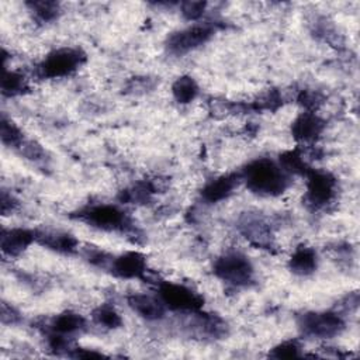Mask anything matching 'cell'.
Returning a JSON list of instances; mask_svg holds the SVG:
<instances>
[{
    "mask_svg": "<svg viewBox=\"0 0 360 360\" xmlns=\"http://www.w3.org/2000/svg\"><path fill=\"white\" fill-rule=\"evenodd\" d=\"M86 62V55L79 48H59L49 52L38 65L42 77L58 79L72 75Z\"/></svg>",
    "mask_w": 360,
    "mask_h": 360,
    "instance_id": "2",
    "label": "cell"
},
{
    "mask_svg": "<svg viewBox=\"0 0 360 360\" xmlns=\"http://www.w3.org/2000/svg\"><path fill=\"white\" fill-rule=\"evenodd\" d=\"M1 250L7 256H18L34 240H37V232L27 228L3 229L0 236Z\"/></svg>",
    "mask_w": 360,
    "mask_h": 360,
    "instance_id": "10",
    "label": "cell"
},
{
    "mask_svg": "<svg viewBox=\"0 0 360 360\" xmlns=\"http://www.w3.org/2000/svg\"><path fill=\"white\" fill-rule=\"evenodd\" d=\"M240 232L257 246L270 245L271 233L269 225L259 217H246L240 221Z\"/></svg>",
    "mask_w": 360,
    "mask_h": 360,
    "instance_id": "14",
    "label": "cell"
},
{
    "mask_svg": "<svg viewBox=\"0 0 360 360\" xmlns=\"http://www.w3.org/2000/svg\"><path fill=\"white\" fill-rule=\"evenodd\" d=\"M37 240L48 249L59 253H73L77 248V240L68 232H45L37 233Z\"/></svg>",
    "mask_w": 360,
    "mask_h": 360,
    "instance_id": "15",
    "label": "cell"
},
{
    "mask_svg": "<svg viewBox=\"0 0 360 360\" xmlns=\"http://www.w3.org/2000/svg\"><path fill=\"white\" fill-rule=\"evenodd\" d=\"M214 32L215 28L208 22L194 24L170 34L166 39V48L173 55H184L210 41Z\"/></svg>",
    "mask_w": 360,
    "mask_h": 360,
    "instance_id": "4",
    "label": "cell"
},
{
    "mask_svg": "<svg viewBox=\"0 0 360 360\" xmlns=\"http://www.w3.org/2000/svg\"><path fill=\"white\" fill-rule=\"evenodd\" d=\"M79 218L103 231H124L129 225L127 214L111 204L90 205L79 214Z\"/></svg>",
    "mask_w": 360,
    "mask_h": 360,
    "instance_id": "5",
    "label": "cell"
},
{
    "mask_svg": "<svg viewBox=\"0 0 360 360\" xmlns=\"http://www.w3.org/2000/svg\"><path fill=\"white\" fill-rule=\"evenodd\" d=\"M76 353L73 354L75 357H82V359H90V357H101L103 354L94 350H87V349H75Z\"/></svg>",
    "mask_w": 360,
    "mask_h": 360,
    "instance_id": "29",
    "label": "cell"
},
{
    "mask_svg": "<svg viewBox=\"0 0 360 360\" xmlns=\"http://www.w3.org/2000/svg\"><path fill=\"white\" fill-rule=\"evenodd\" d=\"M214 274L235 287L248 285L253 278V266L243 253L240 252H229L218 257L212 267Z\"/></svg>",
    "mask_w": 360,
    "mask_h": 360,
    "instance_id": "3",
    "label": "cell"
},
{
    "mask_svg": "<svg viewBox=\"0 0 360 360\" xmlns=\"http://www.w3.org/2000/svg\"><path fill=\"white\" fill-rule=\"evenodd\" d=\"M159 298L165 304V307L173 309V311H187V312H197L202 307V297L193 291L191 288L183 285V284H176V283H169L163 281L159 285Z\"/></svg>",
    "mask_w": 360,
    "mask_h": 360,
    "instance_id": "7",
    "label": "cell"
},
{
    "mask_svg": "<svg viewBox=\"0 0 360 360\" xmlns=\"http://www.w3.org/2000/svg\"><path fill=\"white\" fill-rule=\"evenodd\" d=\"M246 187L259 195L276 197L290 187V174L274 160L259 158L248 163L239 172Z\"/></svg>",
    "mask_w": 360,
    "mask_h": 360,
    "instance_id": "1",
    "label": "cell"
},
{
    "mask_svg": "<svg viewBox=\"0 0 360 360\" xmlns=\"http://www.w3.org/2000/svg\"><path fill=\"white\" fill-rule=\"evenodd\" d=\"M27 90V80L24 75L14 70H3L1 75V93L3 96L13 97L24 93Z\"/></svg>",
    "mask_w": 360,
    "mask_h": 360,
    "instance_id": "19",
    "label": "cell"
},
{
    "mask_svg": "<svg viewBox=\"0 0 360 360\" xmlns=\"http://www.w3.org/2000/svg\"><path fill=\"white\" fill-rule=\"evenodd\" d=\"M318 264V257L314 249L307 246H300L294 250L290 257V270L298 276H308L315 271Z\"/></svg>",
    "mask_w": 360,
    "mask_h": 360,
    "instance_id": "16",
    "label": "cell"
},
{
    "mask_svg": "<svg viewBox=\"0 0 360 360\" xmlns=\"http://www.w3.org/2000/svg\"><path fill=\"white\" fill-rule=\"evenodd\" d=\"M307 194L305 200L315 208H321L330 202L336 194V179L322 170L309 169L307 172Z\"/></svg>",
    "mask_w": 360,
    "mask_h": 360,
    "instance_id": "8",
    "label": "cell"
},
{
    "mask_svg": "<svg viewBox=\"0 0 360 360\" xmlns=\"http://www.w3.org/2000/svg\"><path fill=\"white\" fill-rule=\"evenodd\" d=\"M300 345L297 340H285L271 349L269 356L276 359H290L300 356Z\"/></svg>",
    "mask_w": 360,
    "mask_h": 360,
    "instance_id": "24",
    "label": "cell"
},
{
    "mask_svg": "<svg viewBox=\"0 0 360 360\" xmlns=\"http://www.w3.org/2000/svg\"><path fill=\"white\" fill-rule=\"evenodd\" d=\"M240 181L239 173L232 174H224L219 177H215L210 180L201 190V197L207 202H219L225 198H228L233 190L238 187Z\"/></svg>",
    "mask_w": 360,
    "mask_h": 360,
    "instance_id": "11",
    "label": "cell"
},
{
    "mask_svg": "<svg viewBox=\"0 0 360 360\" xmlns=\"http://www.w3.org/2000/svg\"><path fill=\"white\" fill-rule=\"evenodd\" d=\"M1 319L4 323H14L18 321V312L13 307H7L6 302L1 305Z\"/></svg>",
    "mask_w": 360,
    "mask_h": 360,
    "instance_id": "27",
    "label": "cell"
},
{
    "mask_svg": "<svg viewBox=\"0 0 360 360\" xmlns=\"http://www.w3.org/2000/svg\"><path fill=\"white\" fill-rule=\"evenodd\" d=\"M280 166L290 174H307L309 167L307 166L302 155L300 150H287L283 155H280Z\"/></svg>",
    "mask_w": 360,
    "mask_h": 360,
    "instance_id": "22",
    "label": "cell"
},
{
    "mask_svg": "<svg viewBox=\"0 0 360 360\" xmlns=\"http://www.w3.org/2000/svg\"><path fill=\"white\" fill-rule=\"evenodd\" d=\"M93 318L98 325H103L104 328H108V329L120 328L121 323H122V319H121L120 314L110 305L98 307L93 312Z\"/></svg>",
    "mask_w": 360,
    "mask_h": 360,
    "instance_id": "23",
    "label": "cell"
},
{
    "mask_svg": "<svg viewBox=\"0 0 360 360\" xmlns=\"http://www.w3.org/2000/svg\"><path fill=\"white\" fill-rule=\"evenodd\" d=\"M172 93L177 103H191L198 94V86L191 76H180L172 86Z\"/></svg>",
    "mask_w": 360,
    "mask_h": 360,
    "instance_id": "18",
    "label": "cell"
},
{
    "mask_svg": "<svg viewBox=\"0 0 360 360\" xmlns=\"http://www.w3.org/2000/svg\"><path fill=\"white\" fill-rule=\"evenodd\" d=\"M17 207V200L8 194L6 190L1 191V202H0V208H1V214L7 215L8 212L14 211V208Z\"/></svg>",
    "mask_w": 360,
    "mask_h": 360,
    "instance_id": "26",
    "label": "cell"
},
{
    "mask_svg": "<svg viewBox=\"0 0 360 360\" xmlns=\"http://www.w3.org/2000/svg\"><path fill=\"white\" fill-rule=\"evenodd\" d=\"M298 325L305 335L322 339L333 338L339 335L345 328L342 316L332 311L305 312L300 316Z\"/></svg>",
    "mask_w": 360,
    "mask_h": 360,
    "instance_id": "6",
    "label": "cell"
},
{
    "mask_svg": "<svg viewBox=\"0 0 360 360\" xmlns=\"http://www.w3.org/2000/svg\"><path fill=\"white\" fill-rule=\"evenodd\" d=\"M300 101L307 107V108H314L319 104L318 94L314 91H302L300 96Z\"/></svg>",
    "mask_w": 360,
    "mask_h": 360,
    "instance_id": "28",
    "label": "cell"
},
{
    "mask_svg": "<svg viewBox=\"0 0 360 360\" xmlns=\"http://www.w3.org/2000/svg\"><path fill=\"white\" fill-rule=\"evenodd\" d=\"M323 129V121L312 111L300 114L292 125L291 134L300 142H312L315 141Z\"/></svg>",
    "mask_w": 360,
    "mask_h": 360,
    "instance_id": "13",
    "label": "cell"
},
{
    "mask_svg": "<svg viewBox=\"0 0 360 360\" xmlns=\"http://www.w3.org/2000/svg\"><path fill=\"white\" fill-rule=\"evenodd\" d=\"M30 11L39 22L53 21L59 15V4L56 1L49 0H35L27 3Z\"/></svg>",
    "mask_w": 360,
    "mask_h": 360,
    "instance_id": "20",
    "label": "cell"
},
{
    "mask_svg": "<svg viewBox=\"0 0 360 360\" xmlns=\"http://www.w3.org/2000/svg\"><path fill=\"white\" fill-rule=\"evenodd\" d=\"M84 325H86V321L82 315L72 311H65L52 319L49 328H51V333L66 336L77 330H82Z\"/></svg>",
    "mask_w": 360,
    "mask_h": 360,
    "instance_id": "17",
    "label": "cell"
},
{
    "mask_svg": "<svg viewBox=\"0 0 360 360\" xmlns=\"http://www.w3.org/2000/svg\"><path fill=\"white\" fill-rule=\"evenodd\" d=\"M127 301L132 311L146 321H159L165 316L166 307L160 298L148 294H131Z\"/></svg>",
    "mask_w": 360,
    "mask_h": 360,
    "instance_id": "12",
    "label": "cell"
},
{
    "mask_svg": "<svg viewBox=\"0 0 360 360\" xmlns=\"http://www.w3.org/2000/svg\"><path fill=\"white\" fill-rule=\"evenodd\" d=\"M205 7H207L205 1H184L181 3V13L187 20L195 21L204 14Z\"/></svg>",
    "mask_w": 360,
    "mask_h": 360,
    "instance_id": "25",
    "label": "cell"
},
{
    "mask_svg": "<svg viewBox=\"0 0 360 360\" xmlns=\"http://www.w3.org/2000/svg\"><path fill=\"white\" fill-rule=\"evenodd\" d=\"M0 136H1V142L7 146L21 148V145L24 143L22 131L4 114L1 115V121H0Z\"/></svg>",
    "mask_w": 360,
    "mask_h": 360,
    "instance_id": "21",
    "label": "cell"
},
{
    "mask_svg": "<svg viewBox=\"0 0 360 360\" xmlns=\"http://www.w3.org/2000/svg\"><path fill=\"white\" fill-rule=\"evenodd\" d=\"M110 270L120 278H143L148 271L146 259L139 252H127L111 260Z\"/></svg>",
    "mask_w": 360,
    "mask_h": 360,
    "instance_id": "9",
    "label": "cell"
}]
</instances>
